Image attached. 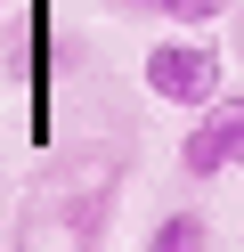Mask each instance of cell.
Returning a JSON list of instances; mask_svg holds the SVG:
<instances>
[{"label":"cell","instance_id":"6da1fadb","mask_svg":"<svg viewBox=\"0 0 244 252\" xmlns=\"http://www.w3.org/2000/svg\"><path fill=\"white\" fill-rule=\"evenodd\" d=\"M139 82L155 90L163 106H187V114H204V106L228 90V65H220V49H211L204 33H163L155 49L139 57Z\"/></svg>","mask_w":244,"mask_h":252},{"label":"cell","instance_id":"7a4b0ae2","mask_svg":"<svg viewBox=\"0 0 244 252\" xmlns=\"http://www.w3.org/2000/svg\"><path fill=\"white\" fill-rule=\"evenodd\" d=\"M106 228V203H73V212H33L16 252H90V236Z\"/></svg>","mask_w":244,"mask_h":252},{"label":"cell","instance_id":"3957f363","mask_svg":"<svg viewBox=\"0 0 244 252\" xmlns=\"http://www.w3.org/2000/svg\"><path fill=\"white\" fill-rule=\"evenodd\" d=\"M195 122H204V138L220 147V163H228V171H244V90H220V98H211Z\"/></svg>","mask_w":244,"mask_h":252},{"label":"cell","instance_id":"277c9868","mask_svg":"<svg viewBox=\"0 0 244 252\" xmlns=\"http://www.w3.org/2000/svg\"><path fill=\"white\" fill-rule=\"evenodd\" d=\"M139 252H211V220L204 212H163Z\"/></svg>","mask_w":244,"mask_h":252},{"label":"cell","instance_id":"5b68a950","mask_svg":"<svg viewBox=\"0 0 244 252\" xmlns=\"http://www.w3.org/2000/svg\"><path fill=\"white\" fill-rule=\"evenodd\" d=\"M130 8H146V17H163V25H179V33H195V25H211V17H228V0H130Z\"/></svg>","mask_w":244,"mask_h":252},{"label":"cell","instance_id":"8992f818","mask_svg":"<svg viewBox=\"0 0 244 252\" xmlns=\"http://www.w3.org/2000/svg\"><path fill=\"white\" fill-rule=\"evenodd\" d=\"M179 171H187V179H228V163H220V147L204 138V122L179 138Z\"/></svg>","mask_w":244,"mask_h":252},{"label":"cell","instance_id":"52a82bcc","mask_svg":"<svg viewBox=\"0 0 244 252\" xmlns=\"http://www.w3.org/2000/svg\"><path fill=\"white\" fill-rule=\"evenodd\" d=\"M236 57H244V17H236Z\"/></svg>","mask_w":244,"mask_h":252}]
</instances>
